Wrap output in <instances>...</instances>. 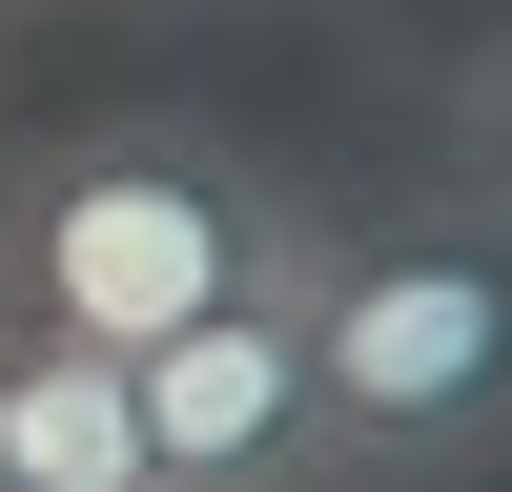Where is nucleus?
<instances>
[{
	"mask_svg": "<svg viewBox=\"0 0 512 492\" xmlns=\"http://www.w3.org/2000/svg\"><path fill=\"white\" fill-rule=\"evenodd\" d=\"M308 451L328 492H451L512 451V205L390 185L308 226Z\"/></svg>",
	"mask_w": 512,
	"mask_h": 492,
	"instance_id": "f257e3e1",
	"label": "nucleus"
},
{
	"mask_svg": "<svg viewBox=\"0 0 512 492\" xmlns=\"http://www.w3.org/2000/svg\"><path fill=\"white\" fill-rule=\"evenodd\" d=\"M328 205L287 164H246L226 123H82V144L0 164V328H62V349H164V328L246 308V287L308 267Z\"/></svg>",
	"mask_w": 512,
	"mask_h": 492,
	"instance_id": "f03ea898",
	"label": "nucleus"
},
{
	"mask_svg": "<svg viewBox=\"0 0 512 492\" xmlns=\"http://www.w3.org/2000/svg\"><path fill=\"white\" fill-rule=\"evenodd\" d=\"M123 410H144V492H328V451H308V267L164 328V349H123Z\"/></svg>",
	"mask_w": 512,
	"mask_h": 492,
	"instance_id": "7ed1b4c3",
	"label": "nucleus"
},
{
	"mask_svg": "<svg viewBox=\"0 0 512 492\" xmlns=\"http://www.w3.org/2000/svg\"><path fill=\"white\" fill-rule=\"evenodd\" d=\"M0 492H144V410H123V349L0 328Z\"/></svg>",
	"mask_w": 512,
	"mask_h": 492,
	"instance_id": "20e7f679",
	"label": "nucleus"
},
{
	"mask_svg": "<svg viewBox=\"0 0 512 492\" xmlns=\"http://www.w3.org/2000/svg\"><path fill=\"white\" fill-rule=\"evenodd\" d=\"M431 185H472V205H512V21L472 41V62H451V164Z\"/></svg>",
	"mask_w": 512,
	"mask_h": 492,
	"instance_id": "39448f33",
	"label": "nucleus"
},
{
	"mask_svg": "<svg viewBox=\"0 0 512 492\" xmlns=\"http://www.w3.org/2000/svg\"><path fill=\"white\" fill-rule=\"evenodd\" d=\"M0 21H21V0H0Z\"/></svg>",
	"mask_w": 512,
	"mask_h": 492,
	"instance_id": "423d86ee",
	"label": "nucleus"
}]
</instances>
